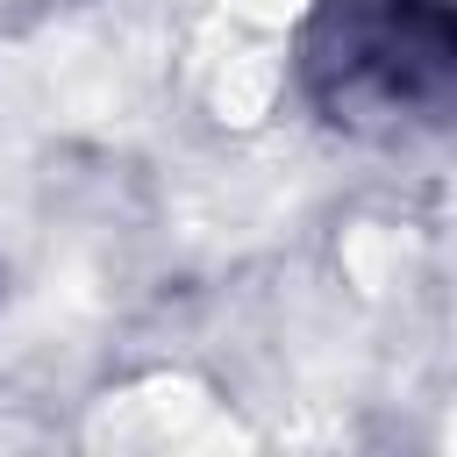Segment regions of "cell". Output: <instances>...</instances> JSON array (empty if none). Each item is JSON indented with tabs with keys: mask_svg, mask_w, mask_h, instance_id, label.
Returning <instances> with one entry per match:
<instances>
[{
	"mask_svg": "<svg viewBox=\"0 0 457 457\" xmlns=\"http://www.w3.org/2000/svg\"><path fill=\"white\" fill-rule=\"evenodd\" d=\"M221 7H236L243 21H293L307 0H221Z\"/></svg>",
	"mask_w": 457,
	"mask_h": 457,
	"instance_id": "cell-3",
	"label": "cell"
},
{
	"mask_svg": "<svg viewBox=\"0 0 457 457\" xmlns=\"http://www.w3.org/2000/svg\"><path fill=\"white\" fill-rule=\"evenodd\" d=\"M271 86H278V64H271L264 50H228V57L214 64V107H221L228 121H257L264 100H271Z\"/></svg>",
	"mask_w": 457,
	"mask_h": 457,
	"instance_id": "cell-2",
	"label": "cell"
},
{
	"mask_svg": "<svg viewBox=\"0 0 457 457\" xmlns=\"http://www.w3.org/2000/svg\"><path fill=\"white\" fill-rule=\"evenodd\" d=\"M93 443H114V450H207V443H243V428L186 378H157V386H136L121 400H107L93 414Z\"/></svg>",
	"mask_w": 457,
	"mask_h": 457,
	"instance_id": "cell-1",
	"label": "cell"
}]
</instances>
